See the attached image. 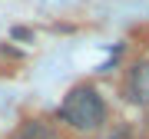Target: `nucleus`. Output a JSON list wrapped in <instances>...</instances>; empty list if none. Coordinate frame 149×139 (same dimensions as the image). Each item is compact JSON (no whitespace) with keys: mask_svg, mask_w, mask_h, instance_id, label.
<instances>
[{"mask_svg":"<svg viewBox=\"0 0 149 139\" xmlns=\"http://www.w3.org/2000/svg\"><path fill=\"white\" fill-rule=\"evenodd\" d=\"M60 119L76 129V133H96L103 123H106V103H103L100 90L90 83H80L63 96L60 103Z\"/></svg>","mask_w":149,"mask_h":139,"instance_id":"1","label":"nucleus"},{"mask_svg":"<svg viewBox=\"0 0 149 139\" xmlns=\"http://www.w3.org/2000/svg\"><path fill=\"white\" fill-rule=\"evenodd\" d=\"M126 96L129 103L149 109V60H136L126 76Z\"/></svg>","mask_w":149,"mask_h":139,"instance_id":"2","label":"nucleus"},{"mask_svg":"<svg viewBox=\"0 0 149 139\" xmlns=\"http://www.w3.org/2000/svg\"><path fill=\"white\" fill-rule=\"evenodd\" d=\"M10 139H60V133L47 123V119H23V123L13 129Z\"/></svg>","mask_w":149,"mask_h":139,"instance_id":"3","label":"nucleus"},{"mask_svg":"<svg viewBox=\"0 0 149 139\" xmlns=\"http://www.w3.org/2000/svg\"><path fill=\"white\" fill-rule=\"evenodd\" d=\"M139 139H149V136H139Z\"/></svg>","mask_w":149,"mask_h":139,"instance_id":"4","label":"nucleus"}]
</instances>
